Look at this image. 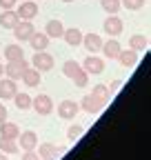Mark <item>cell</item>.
Here are the masks:
<instances>
[{"instance_id":"cell-8","label":"cell","mask_w":151,"mask_h":160,"mask_svg":"<svg viewBox=\"0 0 151 160\" xmlns=\"http://www.w3.org/2000/svg\"><path fill=\"white\" fill-rule=\"evenodd\" d=\"M80 111V105L76 102V100H60V105H58V116L62 120H73L76 116H78Z\"/></svg>"},{"instance_id":"cell-30","label":"cell","mask_w":151,"mask_h":160,"mask_svg":"<svg viewBox=\"0 0 151 160\" xmlns=\"http://www.w3.org/2000/svg\"><path fill=\"white\" fill-rule=\"evenodd\" d=\"M100 5L107 13H118L120 11V0H100Z\"/></svg>"},{"instance_id":"cell-16","label":"cell","mask_w":151,"mask_h":160,"mask_svg":"<svg viewBox=\"0 0 151 160\" xmlns=\"http://www.w3.org/2000/svg\"><path fill=\"white\" fill-rule=\"evenodd\" d=\"M27 42L33 47V51H45L49 47V36L45 31H33V36L27 40Z\"/></svg>"},{"instance_id":"cell-2","label":"cell","mask_w":151,"mask_h":160,"mask_svg":"<svg viewBox=\"0 0 151 160\" xmlns=\"http://www.w3.org/2000/svg\"><path fill=\"white\" fill-rule=\"evenodd\" d=\"M31 67L38 69V71H51L53 69V56L45 49V51H36L33 58H31Z\"/></svg>"},{"instance_id":"cell-24","label":"cell","mask_w":151,"mask_h":160,"mask_svg":"<svg viewBox=\"0 0 151 160\" xmlns=\"http://www.w3.org/2000/svg\"><path fill=\"white\" fill-rule=\"evenodd\" d=\"M38 158L40 160H56V145H51V142L38 145Z\"/></svg>"},{"instance_id":"cell-33","label":"cell","mask_w":151,"mask_h":160,"mask_svg":"<svg viewBox=\"0 0 151 160\" xmlns=\"http://www.w3.org/2000/svg\"><path fill=\"white\" fill-rule=\"evenodd\" d=\"M22 160H40V158H38L36 149H31V151H25V153H22Z\"/></svg>"},{"instance_id":"cell-35","label":"cell","mask_w":151,"mask_h":160,"mask_svg":"<svg viewBox=\"0 0 151 160\" xmlns=\"http://www.w3.org/2000/svg\"><path fill=\"white\" fill-rule=\"evenodd\" d=\"M62 153H67V147H56V158L62 156Z\"/></svg>"},{"instance_id":"cell-5","label":"cell","mask_w":151,"mask_h":160,"mask_svg":"<svg viewBox=\"0 0 151 160\" xmlns=\"http://www.w3.org/2000/svg\"><path fill=\"white\" fill-rule=\"evenodd\" d=\"M33 31H36V27H33L31 20H20V22L13 27V36H16L18 42H27V40L33 36Z\"/></svg>"},{"instance_id":"cell-18","label":"cell","mask_w":151,"mask_h":160,"mask_svg":"<svg viewBox=\"0 0 151 160\" xmlns=\"http://www.w3.org/2000/svg\"><path fill=\"white\" fill-rule=\"evenodd\" d=\"M62 40H65L69 47H80V42H82V31H80L78 27H69V29H65Z\"/></svg>"},{"instance_id":"cell-22","label":"cell","mask_w":151,"mask_h":160,"mask_svg":"<svg viewBox=\"0 0 151 160\" xmlns=\"http://www.w3.org/2000/svg\"><path fill=\"white\" fill-rule=\"evenodd\" d=\"M147 47H149V38H147V36L136 33V36L129 38V49H134V51H144Z\"/></svg>"},{"instance_id":"cell-14","label":"cell","mask_w":151,"mask_h":160,"mask_svg":"<svg viewBox=\"0 0 151 160\" xmlns=\"http://www.w3.org/2000/svg\"><path fill=\"white\" fill-rule=\"evenodd\" d=\"M80 109H85L87 113H100V111L105 109V105L100 102V100H98L96 96L87 93V96L82 98V102H80Z\"/></svg>"},{"instance_id":"cell-34","label":"cell","mask_w":151,"mask_h":160,"mask_svg":"<svg viewBox=\"0 0 151 160\" xmlns=\"http://www.w3.org/2000/svg\"><path fill=\"white\" fill-rule=\"evenodd\" d=\"M9 118V111H7V107H5V102H0V122H5V120Z\"/></svg>"},{"instance_id":"cell-29","label":"cell","mask_w":151,"mask_h":160,"mask_svg":"<svg viewBox=\"0 0 151 160\" xmlns=\"http://www.w3.org/2000/svg\"><path fill=\"white\" fill-rule=\"evenodd\" d=\"M82 133H85V127H82V125H71V127L67 129V138L71 140V142H76Z\"/></svg>"},{"instance_id":"cell-17","label":"cell","mask_w":151,"mask_h":160,"mask_svg":"<svg viewBox=\"0 0 151 160\" xmlns=\"http://www.w3.org/2000/svg\"><path fill=\"white\" fill-rule=\"evenodd\" d=\"M18 22H20V18H18L16 9H2V13H0V27L2 29H13Z\"/></svg>"},{"instance_id":"cell-38","label":"cell","mask_w":151,"mask_h":160,"mask_svg":"<svg viewBox=\"0 0 151 160\" xmlns=\"http://www.w3.org/2000/svg\"><path fill=\"white\" fill-rule=\"evenodd\" d=\"M0 160H9V156H7V153H2V151H0Z\"/></svg>"},{"instance_id":"cell-1","label":"cell","mask_w":151,"mask_h":160,"mask_svg":"<svg viewBox=\"0 0 151 160\" xmlns=\"http://www.w3.org/2000/svg\"><path fill=\"white\" fill-rule=\"evenodd\" d=\"M102 29L109 38H118L124 29V22H122V18H118V13H109L107 20L102 22Z\"/></svg>"},{"instance_id":"cell-37","label":"cell","mask_w":151,"mask_h":160,"mask_svg":"<svg viewBox=\"0 0 151 160\" xmlns=\"http://www.w3.org/2000/svg\"><path fill=\"white\" fill-rule=\"evenodd\" d=\"M2 76H5V65L0 62V78H2Z\"/></svg>"},{"instance_id":"cell-6","label":"cell","mask_w":151,"mask_h":160,"mask_svg":"<svg viewBox=\"0 0 151 160\" xmlns=\"http://www.w3.org/2000/svg\"><path fill=\"white\" fill-rule=\"evenodd\" d=\"M31 62H27V60H13V62H7L5 65V76L11 78V80H20V76L25 73V69L29 67Z\"/></svg>"},{"instance_id":"cell-28","label":"cell","mask_w":151,"mask_h":160,"mask_svg":"<svg viewBox=\"0 0 151 160\" xmlns=\"http://www.w3.org/2000/svg\"><path fill=\"white\" fill-rule=\"evenodd\" d=\"M120 7H124L127 11H138L144 7V0H120Z\"/></svg>"},{"instance_id":"cell-23","label":"cell","mask_w":151,"mask_h":160,"mask_svg":"<svg viewBox=\"0 0 151 160\" xmlns=\"http://www.w3.org/2000/svg\"><path fill=\"white\" fill-rule=\"evenodd\" d=\"M11 100L16 102V107L20 109V111L31 109V96H29V93H25V91H16V96H13Z\"/></svg>"},{"instance_id":"cell-31","label":"cell","mask_w":151,"mask_h":160,"mask_svg":"<svg viewBox=\"0 0 151 160\" xmlns=\"http://www.w3.org/2000/svg\"><path fill=\"white\" fill-rule=\"evenodd\" d=\"M71 80L76 82V87H87V85H89V73H87L85 69H80V71L76 73V76H73Z\"/></svg>"},{"instance_id":"cell-19","label":"cell","mask_w":151,"mask_h":160,"mask_svg":"<svg viewBox=\"0 0 151 160\" xmlns=\"http://www.w3.org/2000/svg\"><path fill=\"white\" fill-rule=\"evenodd\" d=\"M2 56H5L7 62L22 60V58H25V47H20V45H7V47L2 49Z\"/></svg>"},{"instance_id":"cell-26","label":"cell","mask_w":151,"mask_h":160,"mask_svg":"<svg viewBox=\"0 0 151 160\" xmlns=\"http://www.w3.org/2000/svg\"><path fill=\"white\" fill-rule=\"evenodd\" d=\"M91 96H96L102 105H107V102H109V98H111V91H109L107 85H96V87L91 89Z\"/></svg>"},{"instance_id":"cell-27","label":"cell","mask_w":151,"mask_h":160,"mask_svg":"<svg viewBox=\"0 0 151 160\" xmlns=\"http://www.w3.org/2000/svg\"><path fill=\"white\" fill-rule=\"evenodd\" d=\"M80 69H82V65H80V62H76V60H67V62L62 65V73H65L69 80H71L76 73H78Z\"/></svg>"},{"instance_id":"cell-9","label":"cell","mask_w":151,"mask_h":160,"mask_svg":"<svg viewBox=\"0 0 151 160\" xmlns=\"http://www.w3.org/2000/svg\"><path fill=\"white\" fill-rule=\"evenodd\" d=\"M38 5L33 2V0H25V2H20V7L16 9V13H18V18L20 20H33L36 16H38Z\"/></svg>"},{"instance_id":"cell-13","label":"cell","mask_w":151,"mask_h":160,"mask_svg":"<svg viewBox=\"0 0 151 160\" xmlns=\"http://www.w3.org/2000/svg\"><path fill=\"white\" fill-rule=\"evenodd\" d=\"M116 60H118L122 67L131 69V67H136V65H138V51H134V49H124V47H122Z\"/></svg>"},{"instance_id":"cell-7","label":"cell","mask_w":151,"mask_h":160,"mask_svg":"<svg viewBox=\"0 0 151 160\" xmlns=\"http://www.w3.org/2000/svg\"><path fill=\"white\" fill-rule=\"evenodd\" d=\"M16 142H18V147H20L22 151H31V149H36V147H38V133H36V131H31V129L20 131V136L16 138Z\"/></svg>"},{"instance_id":"cell-21","label":"cell","mask_w":151,"mask_h":160,"mask_svg":"<svg viewBox=\"0 0 151 160\" xmlns=\"http://www.w3.org/2000/svg\"><path fill=\"white\" fill-rule=\"evenodd\" d=\"M0 136L2 138H18L20 136V129H18L16 122H9V120H5V122H0Z\"/></svg>"},{"instance_id":"cell-12","label":"cell","mask_w":151,"mask_h":160,"mask_svg":"<svg viewBox=\"0 0 151 160\" xmlns=\"http://www.w3.org/2000/svg\"><path fill=\"white\" fill-rule=\"evenodd\" d=\"M45 33L49 36V40H60L62 33H65V25L60 22L58 18H51L49 22L45 25Z\"/></svg>"},{"instance_id":"cell-10","label":"cell","mask_w":151,"mask_h":160,"mask_svg":"<svg viewBox=\"0 0 151 160\" xmlns=\"http://www.w3.org/2000/svg\"><path fill=\"white\" fill-rule=\"evenodd\" d=\"M18 91V82L11 78H0V100H11Z\"/></svg>"},{"instance_id":"cell-32","label":"cell","mask_w":151,"mask_h":160,"mask_svg":"<svg viewBox=\"0 0 151 160\" xmlns=\"http://www.w3.org/2000/svg\"><path fill=\"white\" fill-rule=\"evenodd\" d=\"M18 0H0V9H16Z\"/></svg>"},{"instance_id":"cell-36","label":"cell","mask_w":151,"mask_h":160,"mask_svg":"<svg viewBox=\"0 0 151 160\" xmlns=\"http://www.w3.org/2000/svg\"><path fill=\"white\" fill-rule=\"evenodd\" d=\"M118 89H120V80H113V85H111L109 91H118Z\"/></svg>"},{"instance_id":"cell-4","label":"cell","mask_w":151,"mask_h":160,"mask_svg":"<svg viewBox=\"0 0 151 160\" xmlns=\"http://www.w3.org/2000/svg\"><path fill=\"white\" fill-rule=\"evenodd\" d=\"M82 69H85L89 76H98V73L105 71V60L98 58L96 53H89V56L85 58V62H82Z\"/></svg>"},{"instance_id":"cell-11","label":"cell","mask_w":151,"mask_h":160,"mask_svg":"<svg viewBox=\"0 0 151 160\" xmlns=\"http://www.w3.org/2000/svg\"><path fill=\"white\" fill-rule=\"evenodd\" d=\"M102 42H105V40H102L98 33H82V42H80V45H82L89 53H96V51H100Z\"/></svg>"},{"instance_id":"cell-39","label":"cell","mask_w":151,"mask_h":160,"mask_svg":"<svg viewBox=\"0 0 151 160\" xmlns=\"http://www.w3.org/2000/svg\"><path fill=\"white\" fill-rule=\"evenodd\" d=\"M62 2H73V0H62Z\"/></svg>"},{"instance_id":"cell-15","label":"cell","mask_w":151,"mask_h":160,"mask_svg":"<svg viewBox=\"0 0 151 160\" xmlns=\"http://www.w3.org/2000/svg\"><path fill=\"white\" fill-rule=\"evenodd\" d=\"M120 49H122V45L118 42L116 38H109L107 42H102V47H100V51L105 53V58H107V60H116V58H118V53H120Z\"/></svg>"},{"instance_id":"cell-25","label":"cell","mask_w":151,"mask_h":160,"mask_svg":"<svg viewBox=\"0 0 151 160\" xmlns=\"http://www.w3.org/2000/svg\"><path fill=\"white\" fill-rule=\"evenodd\" d=\"M0 151L7 153V156H11V153L20 151V147H18V142H16L13 138H2V136H0Z\"/></svg>"},{"instance_id":"cell-3","label":"cell","mask_w":151,"mask_h":160,"mask_svg":"<svg viewBox=\"0 0 151 160\" xmlns=\"http://www.w3.org/2000/svg\"><path fill=\"white\" fill-rule=\"evenodd\" d=\"M31 109L40 116H49L53 111V100L47 93H38L36 98H31Z\"/></svg>"},{"instance_id":"cell-20","label":"cell","mask_w":151,"mask_h":160,"mask_svg":"<svg viewBox=\"0 0 151 160\" xmlns=\"http://www.w3.org/2000/svg\"><path fill=\"white\" fill-rule=\"evenodd\" d=\"M20 80H22L27 87H38V85H40V71L33 69V67L29 65V67L25 69V73L20 76Z\"/></svg>"}]
</instances>
